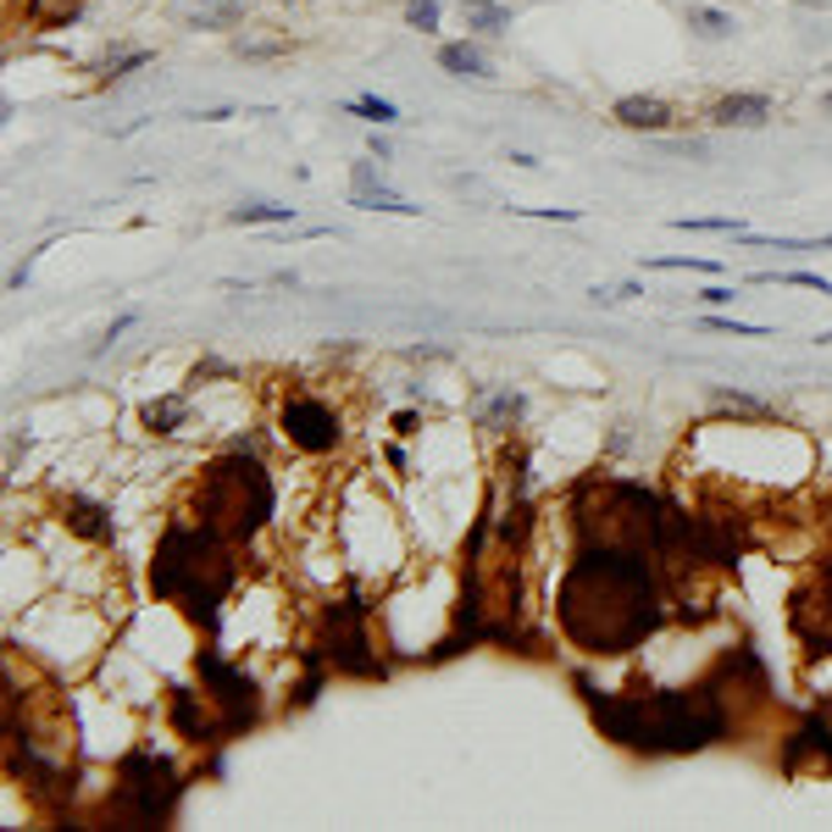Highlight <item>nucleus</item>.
Returning a JSON list of instances; mask_svg holds the SVG:
<instances>
[{
    "label": "nucleus",
    "mask_w": 832,
    "mask_h": 832,
    "mask_svg": "<svg viewBox=\"0 0 832 832\" xmlns=\"http://www.w3.org/2000/svg\"><path fill=\"white\" fill-rule=\"evenodd\" d=\"M578 688L605 738L638 755H688L727 733V700L711 677L700 688H671V693H605L589 677H578Z\"/></svg>",
    "instance_id": "2"
},
{
    "label": "nucleus",
    "mask_w": 832,
    "mask_h": 832,
    "mask_svg": "<svg viewBox=\"0 0 832 832\" xmlns=\"http://www.w3.org/2000/svg\"><path fill=\"white\" fill-rule=\"evenodd\" d=\"M578 533L594 549H627L644 561H660L666 544V505L638 483H589L578 494Z\"/></svg>",
    "instance_id": "5"
},
{
    "label": "nucleus",
    "mask_w": 832,
    "mask_h": 832,
    "mask_svg": "<svg viewBox=\"0 0 832 832\" xmlns=\"http://www.w3.org/2000/svg\"><path fill=\"white\" fill-rule=\"evenodd\" d=\"M788 622H793V638H799L810 655H832V561H821V567L799 583Z\"/></svg>",
    "instance_id": "9"
},
{
    "label": "nucleus",
    "mask_w": 832,
    "mask_h": 832,
    "mask_svg": "<svg viewBox=\"0 0 832 832\" xmlns=\"http://www.w3.org/2000/svg\"><path fill=\"white\" fill-rule=\"evenodd\" d=\"M439 12H445V0H405V29L434 34V29H439Z\"/></svg>",
    "instance_id": "23"
},
{
    "label": "nucleus",
    "mask_w": 832,
    "mask_h": 832,
    "mask_svg": "<svg viewBox=\"0 0 832 832\" xmlns=\"http://www.w3.org/2000/svg\"><path fill=\"white\" fill-rule=\"evenodd\" d=\"M671 228H682V233H733V239H744V233H749L738 217H677Z\"/></svg>",
    "instance_id": "21"
},
{
    "label": "nucleus",
    "mask_w": 832,
    "mask_h": 832,
    "mask_svg": "<svg viewBox=\"0 0 832 832\" xmlns=\"http://www.w3.org/2000/svg\"><path fill=\"white\" fill-rule=\"evenodd\" d=\"M461 18H467V29L483 34V40L511 34V7H500V0H461Z\"/></svg>",
    "instance_id": "14"
},
{
    "label": "nucleus",
    "mask_w": 832,
    "mask_h": 832,
    "mask_svg": "<svg viewBox=\"0 0 832 832\" xmlns=\"http://www.w3.org/2000/svg\"><path fill=\"white\" fill-rule=\"evenodd\" d=\"M489 416H494V423H516V416H522V399H516V394H494Z\"/></svg>",
    "instance_id": "27"
},
{
    "label": "nucleus",
    "mask_w": 832,
    "mask_h": 832,
    "mask_svg": "<svg viewBox=\"0 0 832 832\" xmlns=\"http://www.w3.org/2000/svg\"><path fill=\"white\" fill-rule=\"evenodd\" d=\"M178 793H184L178 771L162 755H151V749H139V755H128L117 766V799H122L128 821H167Z\"/></svg>",
    "instance_id": "6"
},
{
    "label": "nucleus",
    "mask_w": 832,
    "mask_h": 832,
    "mask_svg": "<svg viewBox=\"0 0 832 832\" xmlns=\"http://www.w3.org/2000/svg\"><path fill=\"white\" fill-rule=\"evenodd\" d=\"M755 284H799V289H815V295H832V284L821 272H799V266H782V272H755Z\"/></svg>",
    "instance_id": "20"
},
{
    "label": "nucleus",
    "mask_w": 832,
    "mask_h": 832,
    "mask_svg": "<svg viewBox=\"0 0 832 832\" xmlns=\"http://www.w3.org/2000/svg\"><path fill=\"white\" fill-rule=\"evenodd\" d=\"M100 516H106V511H100L95 500H84V494H73V500H67V522H73L78 533H89V538H106L111 527H106Z\"/></svg>",
    "instance_id": "19"
},
{
    "label": "nucleus",
    "mask_w": 832,
    "mask_h": 832,
    "mask_svg": "<svg viewBox=\"0 0 832 832\" xmlns=\"http://www.w3.org/2000/svg\"><path fill=\"white\" fill-rule=\"evenodd\" d=\"M611 117H616L622 128H633V133H666V128L677 122V106L660 100V95H622V100L611 106Z\"/></svg>",
    "instance_id": "11"
},
{
    "label": "nucleus",
    "mask_w": 832,
    "mask_h": 832,
    "mask_svg": "<svg viewBox=\"0 0 832 832\" xmlns=\"http://www.w3.org/2000/svg\"><path fill=\"white\" fill-rule=\"evenodd\" d=\"M821 344H832V333H821Z\"/></svg>",
    "instance_id": "30"
},
{
    "label": "nucleus",
    "mask_w": 832,
    "mask_h": 832,
    "mask_svg": "<svg viewBox=\"0 0 832 832\" xmlns=\"http://www.w3.org/2000/svg\"><path fill=\"white\" fill-rule=\"evenodd\" d=\"M705 328H716V333H733V339H760V333H766L760 322H733V317H705Z\"/></svg>",
    "instance_id": "25"
},
{
    "label": "nucleus",
    "mask_w": 832,
    "mask_h": 832,
    "mask_svg": "<svg viewBox=\"0 0 832 832\" xmlns=\"http://www.w3.org/2000/svg\"><path fill=\"white\" fill-rule=\"evenodd\" d=\"M233 228H295V206H272V200H255V206H233L228 211Z\"/></svg>",
    "instance_id": "16"
},
{
    "label": "nucleus",
    "mask_w": 832,
    "mask_h": 832,
    "mask_svg": "<svg viewBox=\"0 0 832 832\" xmlns=\"http://www.w3.org/2000/svg\"><path fill=\"white\" fill-rule=\"evenodd\" d=\"M200 682H206V705H211V716H217L222 738L255 722V682H250L233 660H222V655H200Z\"/></svg>",
    "instance_id": "7"
},
{
    "label": "nucleus",
    "mask_w": 832,
    "mask_h": 832,
    "mask_svg": "<svg viewBox=\"0 0 832 832\" xmlns=\"http://www.w3.org/2000/svg\"><path fill=\"white\" fill-rule=\"evenodd\" d=\"M821 106H826V111H832V89H826V95H821Z\"/></svg>",
    "instance_id": "29"
},
{
    "label": "nucleus",
    "mask_w": 832,
    "mask_h": 832,
    "mask_svg": "<svg viewBox=\"0 0 832 832\" xmlns=\"http://www.w3.org/2000/svg\"><path fill=\"white\" fill-rule=\"evenodd\" d=\"M277 428H284V439L306 456H328L339 445V410L317 394H289L284 410H277Z\"/></svg>",
    "instance_id": "10"
},
{
    "label": "nucleus",
    "mask_w": 832,
    "mask_h": 832,
    "mask_svg": "<svg viewBox=\"0 0 832 832\" xmlns=\"http://www.w3.org/2000/svg\"><path fill=\"white\" fill-rule=\"evenodd\" d=\"M700 300H705V306H733V300H738V295H733V289H727V284H711V289H705V295H700Z\"/></svg>",
    "instance_id": "28"
},
{
    "label": "nucleus",
    "mask_w": 832,
    "mask_h": 832,
    "mask_svg": "<svg viewBox=\"0 0 832 832\" xmlns=\"http://www.w3.org/2000/svg\"><path fill=\"white\" fill-rule=\"evenodd\" d=\"M350 206L355 211H388V217H416L423 206H410L405 195H394L388 184H372V189H350Z\"/></svg>",
    "instance_id": "15"
},
{
    "label": "nucleus",
    "mask_w": 832,
    "mask_h": 832,
    "mask_svg": "<svg viewBox=\"0 0 832 832\" xmlns=\"http://www.w3.org/2000/svg\"><path fill=\"white\" fill-rule=\"evenodd\" d=\"M139 416H145V428H151V434H178V428H184V416H189V399H184V394H167V399H151Z\"/></svg>",
    "instance_id": "17"
},
{
    "label": "nucleus",
    "mask_w": 832,
    "mask_h": 832,
    "mask_svg": "<svg viewBox=\"0 0 832 832\" xmlns=\"http://www.w3.org/2000/svg\"><path fill=\"white\" fill-rule=\"evenodd\" d=\"M151 62V51H128V56H117V62H106V78L117 84V78H128L133 67H145Z\"/></svg>",
    "instance_id": "26"
},
{
    "label": "nucleus",
    "mask_w": 832,
    "mask_h": 832,
    "mask_svg": "<svg viewBox=\"0 0 832 832\" xmlns=\"http://www.w3.org/2000/svg\"><path fill=\"white\" fill-rule=\"evenodd\" d=\"M688 23H693V29H700L705 40H727V34L738 29V23H733L727 12H716V7H693V12H688Z\"/></svg>",
    "instance_id": "22"
},
{
    "label": "nucleus",
    "mask_w": 832,
    "mask_h": 832,
    "mask_svg": "<svg viewBox=\"0 0 832 832\" xmlns=\"http://www.w3.org/2000/svg\"><path fill=\"white\" fill-rule=\"evenodd\" d=\"M766 117H771V95H760V89H733L711 106L716 128H760Z\"/></svg>",
    "instance_id": "12"
},
{
    "label": "nucleus",
    "mask_w": 832,
    "mask_h": 832,
    "mask_svg": "<svg viewBox=\"0 0 832 832\" xmlns=\"http://www.w3.org/2000/svg\"><path fill=\"white\" fill-rule=\"evenodd\" d=\"M344 111L361 117V122H372V128H394L399 122V106L383 100V95H355V100H344Z\"/></svg>",
    "instance_id": "18"
},
{
    "label": "nucleus",
    "mask_w": 832,
    "mask_h": 832,
    "mask_svg": "<svg viewBox=\"0 0 832 832\" xmlns=\"http://www.w3.org/2000/svg\"><path fill=\"white\" fill-rule=\"evenodd\" d=\"M439 67H445L450 78H478V84L494 78V56H489L478 40H450V45H439Z\"/></svg>",
    "instance_id": "13"
},
{
    "label": "nucleus",
    "mask_w": 832,
    "mask_h": 832,
    "mask_svg": "<svg viewBox=\"0 0 832 832\" xmlns=\"http://www.w3.org/2000/svg\"><path fill=\"white\" fill-rule=\"evenodd\" d=\"M266 516H272V478L255 456L228 450L200 472V483H195V522L200 527H211L228 544H244L266 527Z\"/></svg>",
    "instance_id": "4"
},
{
    "label": "nucleus",
    "mask_w": 832,
    "mask_h": 832,
    "mask_svg": "<svg viewBox=\"0 0 832 832\" xmlns=\"http://www.w3.org/2000/svg\"><path fill=\"white\" fill-rule=\"evenodd\" d=\"M660 578L655 561L627 549H594L583 544L578 561L561 578L555 594V616L561 633L583 649V655H627L638 649L655 627H660Z\"/></svg>",
    "instance_id": "1"
},
{
    "label": "nucleus",
    "mask_w": 832,
    "mask_h": 832,
    "mask_svg": "<svg viewBox=\"0 0 832 832\" xmlns=\"http://www.w3.org/2000/svg\"><path fill=\"white\" fill-rule=\"evenodd\" d=\"M151 589L173 605H184L200 627H217V605L233 589V561H228V538H217L200 522H173L156 544L151 561Z\"/></svg>",
    "instance_id": "3"
},
{
    "label": "nucleus",
    "mask_w": 832,
    "mask_h": 832,
    "mask_svg": "<svg viewBox=\"0 0 832 832\" xmlns=\"http://www.w3.org/2000/svg\"><path fill=\"white\" fill-rule=\"evenodd\" d=\"M322 666L328 671H350V677H383V660L372 655V638L361 627V611L355 605H333L322 616Z\"/></svg>",
    "instance_id": "8"
},
{
    "label": "nucleus",
    "mask_w": 832,
    "mask_h": 832,
    "mask_svg": "<svg viewBox=\"0 0 832 832\" xmlns=\"http://www.w3.org/2000/svg\"><path fill=\"white\" fill-rule=\"evenodd\" d=\"M644 266L649 272H722V261H705V255H655Z\"/></svg>",
    "instance_id": "24"
}]
</instances>
